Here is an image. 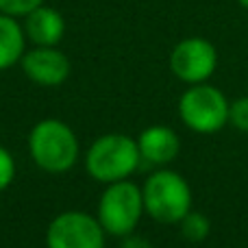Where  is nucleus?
I'll return each mask as SVG.
<instances>
[{"instance_id":"f257e3e1","label":"nucleus","mask_w":248,"mask_h":248,"mask_svg":"<svg viewBox=\"0 0 248 248\" xmlns=\"http://www.w3.org/2000/svg\"><path fill=\"white\" fill-rule=\"evenodd\" d=\"M29 153L39 170L63 174L72 170L78 159V140L70 124L48 118L31 128Z\"/></svg>"},{"instance_id":"f03ea898","label":"nucleus","mask_w":248,"mask_h":248,"mask_svg":"<svg viewBox=\"0 0 248 248\" xmlns=\"http://www.w3.org/2000/svg\"><path fill=\"white\" fill-rule=\"evenodd\" d=\"M141 163L137 140L122 133H107L94 140L87 148L85 168L92 179L100 183H116L128 179Z\"/></svg>"},{"instance_id":"7ed1b4c3","label":"nucleus","mask_w":248,"mask_h":248,"mask_svg":"<svg viewBox=\"0 0 248 248\" xmlns=\"http://www.w3.org/2000/svg\"><path fill=\"white\" fill-rule=\"evenodd\" d=\"M144 211L161 224H179L192 211L189 183L174 170H157L146 179L141 187Z\"/></svg>"},{"instance_id":"20e7f679","label":"nucleus","mask_w":248,"mask_h":248,"mask_svg":"<svg viewBox=\"0 0 248 248\" xmlns=\"http://www.w3.org/2000/svg\"><path fill=\"white\" fill-rule=\"evenodd\" d=\"M141 214H144L141 187H137L128 179L107 183L98 201V214H96L107 235L124 237L133 233L140 224Z\"/></svg>"},{"instance_id":"39448f33","label":"nucleus","mask_w":248,"mask_h":248,"mask_svg":"<svg viewBox=\"0 0 248 248\" xmlns=\"http://www.w3.org/2000/svg\"><path fill=\"white\" fill-rule=\"evenodd\" d=\"M229 100L218 87L196 83L179 100V116L187 128L201 135L218 133L229 122Z\"/></svg>"},{"instance_id":"423d86ee","label":"nucleus","mask_w":248,"mask_h":248,"mask_svg":"<svg viewBox=\"0 0 248 248\" xmlns=\"http://www.w3.org/2000/svg\"><path fill=\"white\" fill-rule=\"evenodd\" d=\"M105 229L85 211H63L46 231L48 248H105Z\"/></svg>"},{"instance_id":"0eeeda50","label":"nucleus","mask_w":248,"mask_h":248,"mask_svg":"<svg viewBox=\"0 0 248 248\" xmlns=\"http://www.w3.org/2000/svg\"><path fill=\"white\" fill-rule=\"evenodd\" d=\"M218 68V50L205 37H185L172 48L170 70L187 85L205 83Z\"/></svg>"},{"instance_id":"6e6552de","label":"nucleus","mask_w":248,"mask_h":248,"mask_svg":"<svg viewBox=\"0 0 248 248\" xmlns=\"http://www.w3.org/2000/svg\"><path fill=\"white\" fill-rule=\"evenodd\" d=\"M26 78L44 87L63 85L70 77V59L57 46H35L20 59Z\"/></svg>"},{"instance_id":"1a4fd4ad","label":"nucleus","mask_w":248,"mask_h":248,"mask_svg":"<svg viewBox=\"0 0 248 248\" xmlns=\"http://www.w3.org/2000/svg\"><path fill=\"white\" fill-rule=\"evenodd\" d=\"M137 148H140L141 163L148 166H166L174 161L181 150V140L170 126L155 124L140 133L137 137Z\"/></svg>"},{"instance_id":"9d476101","label":"nucleus","mask_w":248,"mask_h":248,"mask_svg":"<svg viewBox=\"0 0 248 248\" xmlns=\"http://www.w3.org/2000/svg\"><path fill=\"white\" fill-rule=\"evenodd\" d=\"M22 29L35 46H57L65 35V20L57 9L42 4L24 17Z\"/></svg>"},{"instance_id":"9b49d317","label":"nucleus","mask_w":248,"mask_h":248,"mask_svg":"<svg viewBox=\"0 0 248 248\" xmlns=\"http://www.w3.org/2000/svg\"><path fill=\"white\" fill-rule=\"evenodd\" d=\"M26 35L16 17L0 13V72L9 70L24 55Z\"/></svg>"},{"instance_id":"f8f14e48","label":"nucleus","mask_w":248,"mask_h":248,"mask_svg":"<svg viewBox=\"0 0 248 248\" xmlns=\"http://www.w3.org/2000/svg\"><path fill=\"white\" fill-rule=\"evenodd\" d=\"M179 227H181V235L187 242H194V244L205 242L211 231L209 218L205 214H201V211H187L185 218L179 222Z\"/></svg>"},{"instance_id":"ddd939ff","label":"nucleus","mask_w":248,"mask_h":248,"mask_svg":"<svg viewBox=\"0 0 248 248\" xmlns=\"http://www.w3.org/2000/svg\"><path fill=\"white\" fill-rule=\"evenodd\" d=\"M42 4L44 0H0V13L11 17H26Z\"/></svg>"},{"instance_id":"4468645a","label":"nucleus","mask_w":248,"mask_h":248,"mask_svg":"<svg viewBox=\"0 0 248 248\" xmlns=\"http://www.w3.org/2000/svg\"><path fill=\"white\" fill-rule=\"evenodd\" d=\"M229 122L240 133H248V96H242L229 107Z\"/></svg>"},{"instance_id":"2eb2a0df","label":"nucleus","mask_w":248,"mask_h":248,"mask_svg":"<svg viewBox=\"0 0 248 248\" xmlns=\"http://www.w3.org/2000/svg\"><path fill=\"white\" fill-rule=\"evenodd\" d=\"M16 179V159L4 146H0V192L9 187Z\"/></svg>"},{"instance_id":"dca6fc26","label":"nucleus","mask_w":248,"mask_h":248,"mask_svg":"<svg viewBox=\"0 0 248 248\" xmlns=\"http://www.w3.org/2000/svg\"><path fill=\"white\" fill-rule=\"evenodd\" d=\"M122 248H153L146 237L141 235H135V233H128V235L122 237Z\"/></svg>"},{"instance_id":"f3484780","label":"nucleus","mask_w":248,"mask_h":248,"mask_svg":"<svg viewBox=\"0 0 248 248\" xmlns=\"http://www.w3.org/2000/svg\"><path fill=\"white\" fill-rule=\"evenodd\" d=\"M237 2H240V4H242V7H244V9H246V11H248V0H237Z\"/></svg>"}]
</instances>
